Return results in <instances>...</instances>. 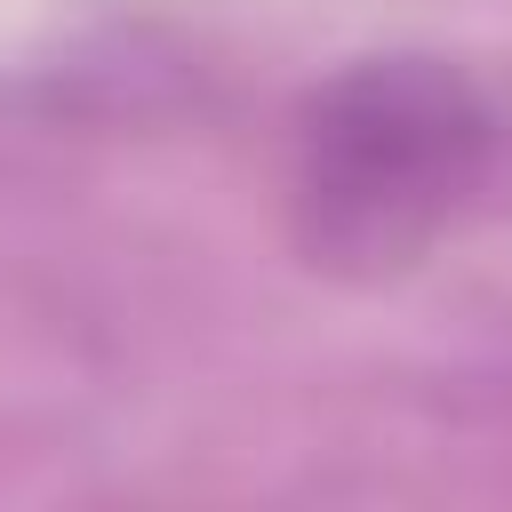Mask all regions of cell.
<instances>
[{"instance_id":"cell-1","label":"cell","mask_w":512,"mask_h":512,"mask_svg":"<svg viewBox=\"0 0 512 512\" xmlns=\"http://www.w3.org/2000/svg\"><path fill=\"white\" fill-rule=\"evenodd\" d=\"M496 168V104L448 56H360L296 128V240L320 272L392 280L440 248Z\"/></svg>"}]
</instances>
